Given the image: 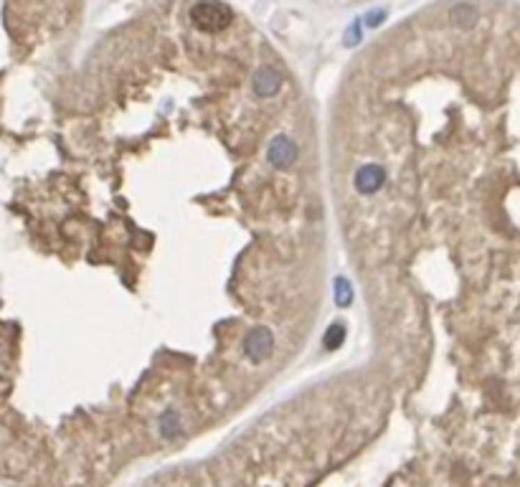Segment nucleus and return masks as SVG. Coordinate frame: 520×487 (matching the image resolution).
Masks as SVG:
<instances>
[{
	"label": "nucleus",
	"instance_id": "1",
	"mask_svg": "<svg viewBox=\"0 0 520 487\" xmlns=\"http://www.w3.org/2000/svg\"><path fill=\"white\" fill-rule=\"evenodd\" d=\"M231 8L218 3V0H198L196 6L190 8V23L204 33H218V31L231 26Z\"/></svg>",
	"mask_w": 520,
	"mask_h": 487
},
{
	"label": "nucleus",
	"instance_id": "2",
	"mask_svg": "<svg viewBox=\"0 0 520 487\" xmlns=\"http://www.w3.org/2000/svg\"><path fill=\"white\" fill-rule=\"evenodd\" d=\"M241 350H244V355L249 358V361L259 366V363L267 361L269 355H272V350H275V335H272V330L264 325L252 327V330L246 333Z\"/></svg>",
	"mask_w": 520,
	"mask_h": 487
},
{
	"label": "nucleus",
	"instance_id": "3",
	"mask_svg": "<svg viewBox=\"0 0 520 487\" xmlns=\"http://www.w3.org/2000/svg\"><path fill=\"white\" fill-rule=\"evenodd\" d=\"M267 160L272 163V167H277V170L292 167V163L297 160V142L292 137H287V135H277V137L269 142Z\"/></svg>",
	"mask_w": 520,
	"mask_h": 487
},
{
	"label": "nucleus",
	"instance_id": "4",
	"mask_svg": "<svg viewBox=\"0 0 520 487\" xmlns=\"http://www.w3.org/2000/svg\"><path fill=\"white\" fill-rule=\"evenodd\" d=\"M353 181H355L358 193L373 195L383 188V183H386V170L381 165H376V163H368V165H360L358 170H355V178H353Z\"/></svg>",
	"mask_w": 520,
	"mask_h": 487
},
{
	"label": "nucleus",
	"instance_id": "5",
	"mask_svg": "<svg viewBox=\"0 0 520 487\" xmlns=\"http://www.w3.org/2000/svg\"><path fill=\"white\" fill-rule=\"evenodd\" d=\"M280 87H282V77L275 66L264 63V66H259V69L254 71V91H257V97L261 99L275 97L277 91H280Z\"/></svg>",
	"mask_w": 520,
	"mask_h": 487
},
{
	"label": "nucleus",
	"instance_id": "6",
	"mask_svg": "<svg viewBox=\"0 0 520 487\" xmlns=\"http://www.w3.org/2000/svg\"><path fill=\"white\" fill-rule=\"evenodd\" d=\"M477 21H480V10L472 3H457V6L450 8V23L454 28L467 31V28H472Z\"/></svg>",
	"mask_w": 520,
	"mask_h": 487
},
{
	"label": "nucleus",
	"instance_id": "7",
	"mask_svg": "<svg viewBox=\"0 0 520 487\" xmlns=\"http://www.w3.org/2000/svg\"><path fill=\"white\" fill-rule=\"evenodd\" d=\"M343 340H345V322H332L328 330H325V335H323V345L328 350H335V348H340L343 345Z\"/></svg>",
	"mask_w": 520,
	"mask_h": 487
},
{
	"label": "nucleus",
	"instance_id": "8",
	"mask_svg": "<svg viewBox=\"0 0 520 487\" xmlns=\"http://www.w3.org/2000/svg\"><path fill=\"white\" fill-rule=\"evenodd\" d=\"M332 294H335L337 307H351V302H353V287H351V282H348L345 277H337L335 279V290H332Z\"/></svg>",
	"mask_w": 520,
	"mask_h": 487
},
{
	"label": "nucleus",
	"instance_id": "9",
	"mask_svg": "<svg viewBox=\"0 0 520 487\" xmlns=\"http://www.w3.org/2000/svg\"><path fill=\"white\" fill-rule=\"evenodd\" d=\"M358 41H360V21L351 26V31H348V36H345V46H355Z\"/></svg>",
	"mask_w": 520,
	"mask_h": 487
},
{
	"label": "nucleus",
	"instance_id": "10",
	"mask_svg": "<svg viewBox=\"0 0 520 487\" xmlns=\"http://www.w3.org/2000/svg\"><path fill=\"white\" fill-rule=\"evenodd\" d=\"M383 18H386V10H371V13L366 15V21H368V26H378V23H383Z\"/></svg>",
	"mask_w": 520,
	"mask_h": 487
}]
</instances>
